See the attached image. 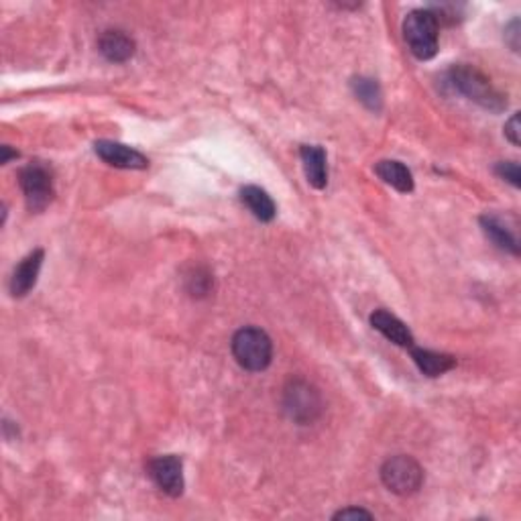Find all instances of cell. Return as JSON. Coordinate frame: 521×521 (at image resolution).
Wrapping results in <instances>:
<instances>
[{
  "mask_svg": "<svg viewBox=\"0 0 521 521\" xmlns=\"http://www.w3.org/2000/svg\"><path fill=\"white\" fill-rule=\"evenodd\" d=\"M448 84L458 94L467 96L469 100L477 102L478 107L491 110V113H501L507 108V99L499 90L491 84V80L477 67L458 64L448 69Z\"/></svg>",
  "mask_w": 521,
  "mask_h": 521,
  "instance_id": "cell-1",
  "label": "cell"
},
{
  "mask_svg": "<svg viewBox=\"0 0 521 521\" xmlns=\"http://www.w3.org/2000/svg\"><path fill=\"white\" fill-rule=\"evenodd\" d=\"M233 354L245 371L261 373L273 360V343L265 330L245 326L233 336Z\"/></svg>",
  "mask_w": 521,
  "mask_h": 521,
  "instance_id": "cell-2",
  "label": "cell"
},
{
  "mask_svg": "<svg viewBox=\"0 0 521 521\" xmlns=\"http://www.w3.org/2000/svg\"><path fill=\"white\" fill-rule=\"evenodd\" d=\"M438 25L436 17L428 9H415L404 20V39L415 58L422 61L432 59L438 53Z\"/></svg>",
  "mask_w": 521,
  "mask_h": 521,
  "instance_id": "cell-3",
  "label": "cell"
},
{
  "mask_svg": "<svg viewBox=\"0 0 521 521\" xmlns=\"http://www.w3.org/2000/svg\"><path fill=\"white\" fill-rule=\"evenodd\" d=\"M283 409L300 426L316 422L322 414V395L305 379H291L283 389Z\"/></svg>",
  "mask_w": 521,
  "mask_h": 521,
  "instance_id": "cell-4",
  "label": "cell"
},
{
  "mask_svg": "<svg viewBox=\"0 0 521 521\" xmlns=\"http://www.w3.org/2000/svg\"><path fill=\"white\" fill-rule=\"evenodd\" d=\"M381 481L385 487L399 497H407L418 493L423 485V469L412 456L398 454L391 456L381 467Z\"/></svg>",
  "mask_w": 521,
  "mask_h": 521,
  "instance_id": "cell-5",
  "label": "cell"
},
{
  "mask_svg": "<svg viewBox=\"0 0 521 521\" xmlns=\"http://www.w3.org/2000/svg\"><path fill=\"white\" fill-rule=\"evenodd\" d=\"M19 186L31 212H43L53 202V173L43 163H29L19 171Z\"/></svg>",
  "mask_w": 521,
  "mask_h": 521,
  "instance_id": "cell-6",
  "label": "cell"
},
{
  "mask_svg": "<svg viewBox=\"0 0 521 521\" xmlns=\"http://www.w3.org/2000/svg\"><path fill=\"white\" fill-rule=\"evenodd\" d=\"M147 475L165 495L179 497L184 493V461L176 454L151 458L147 462Z\"/></svg>",
  "mask_w": 521,
  "mask_h": 521,
  "instance_id": "cell-7",
  "label": "cell"
},
{
  "mask_svg": "<svg viewBox=\"0 0 521 521\" xmlns=\"http://www.w3.org/2000/svg\"><path fill=\"white\" fill-rule=\"evenodd\" d=\"M96 155H99L104 163L113 165L118 170H147L149 159L138 153L137 149L129 147V145L114 143V141H96L94 145Z\"/></svg>",
  "mask_w": 521,
  "mask_h": 521,
  "instance_id": "cell-8",
  "label": "cell"
},
{
  "mask_svg": "<svg viewBox=\"0 0 521 521\" xmlns=\"http://www.w3.org/2000/svg\"><path fill=\"white\" fill-rule=\"evenodd\" d=\"M43 259H45L43 249H35L33 253L27 255L25 259L19 263L15 271H12V277L9 283L12 297H25L35 288L41 265H43Z\"/></svg>",
  "mask_w": 521,
  "mask_h": 521,
  "instance_id": "cell-9",
  "label": "cell"
},
{
  "mask_svg": "<svg viewBox=\"0 0 521 521\" xmlns=\"http://www.w3.org/2000/svg\"><path fill=\"white\" fill-rule=\"evenodd\" d=\"M371 326L377 332H381L389 343L404 346V349H412L414 335L401 320L387 310H375L371 314Z\"/></svg>",
  "mask_w": 521,
  "mask_h": 521,
  "instance_id": "cell-10",
  "label": "cell"
},
{
  "mask_svg": "<svg viewBox=\"0 0 521 521\" xmlns=\"http://www.w3.org/2000/svg\"><path fill=\"white\" fill-rule=\"evenodd\" d=\"M99 51L113 64H124L133 58L137 51L135 39L124 31L108 29L100 35L99 39Z\"/></svg>",
  "mask_w": 521,
  "mask_h": 521,
  "instance_id": "cell-11",
  "label": "cell"
},
{
  "mask_svg": "<svg viewBox=\"0 0 521 521\" xmlns=\"http://www.w3.org/2000/svg\"><path fill=\"white\" fill-rule=\"evenodd\" d=\"M300 157L304 163V173L308 184L314 190H324L328 186V163H326V151L318 145H302Z\"/></svg>",
  "mask_w": 521,
  "mask_h": 521,
  "instance_id": "cell-12",
  "label": "cell"
},
{
  "mask_svg": "<svg viewBox=\"0 0 521 521\" xmlns=\"http://www.w3.org/2000/svg\"><path fill=\"white\" fill-rule=\"evenodd\" d=\"M481 228L485 236H487L497 249H501L505 253H511L513 257L519 255V242L516 239V234L505 226V222L501 218L493 217V214H485V217H481Z\"/></svg>",
  "mask_w": 521,
  "mask_h": 521,
  "instance_id": "cell-13",
  "label": "cell"
},
{
  "mask_svg": "<svg viewBox=\"0 0 521 521\" xmlns=\"http://www.w3.org/2000/svg\"><path fill=\"white\" fill-rule=\"evenodd\" d=\"M241 202L251 210L253 217L261 222H271L277 214L273 198L259 186H245L241 190Z\"/></svg>",
  "mask_w": 521,
  "mask_h": 521,
  "instance_id": "cell-14",
  "label": "cell"
},
{
  "mask_svg": "<svg viewBox=\"0 0 521 521\" xmlns=\"http://www.w3.org/2000/svg\"><path fill=\"white\" fill-rule=\"evenodd\" d=\"M375 173L383 179L387 186L395 187V190L401 193H412L414 192V176L404 163L395 162V159H383L375 165Z\"/></svg>",
  "mask_w": 521,
  "mask_h": 521,
  "instance_id": "cell-15",
  "label": "cell"
},
{
  "mask_svg": "<svg viewBox=\"0 0 521 521\" xmlns=\"http://www.w3.org/2000/svg\"><path fill=\"white\" fill-rule=\"evenodd\" d=\"M412 359L418 365V369L428 375V377H440V375L448 373L456 367V359L444 352H434L428 349H415L412 346Z\"/></svg>",
  "mask_w": 521,
  "mask_h": 521,
  "instance_id": "cell-16",
  "label": "cell"
},
{
  "mask_svg": "<svg viewBox=\"0 0 521 521\" xmlns=\"http://www.w3.org/2000/svg\"><path fill=\"white\" fill-rule=\"evenodd\" d=\"M351 88L359 102H363L373 113H381V108H383V92H381L377 80L367 78V75H357V78H352Z\"/></svg>",
  "mask_w": 521,
  "mask_h": 521,
  "instance_id": "cell-17",
  "label": "cell"
},
{
  "mask_svg": "<svg viewBox=\"0 0 521 521\" xmlns=\"http://www.w3.org/2000/svg\"><path fill=\"white\" fill-rule=\"evenodd\" d=\"M184 281H186L187 294H190L192 297L210 296V291L214 288V277L210 273V269L204 265H193L187 269Z\"/></svg>",
  "mask_w": 521,
  "mask_h": 521,
  "instance_id": "cell-18",
  "label": "cell"
},
{
  "mask_svg": "<svg viewBox=\"0 0 521 521\" xmlns=\"http://www.w3.org/2000/svg\"><path fill=\"white\" fill-rule=\"evenodd\" d=\"M495 173L505 182H509L513 187L521 186V176H519V163L516 162H501L495 165Z\"/></svg>",
  "mask_w": 521,
  "mask_h": 521,
  "instance_id": "cell-19",
  "label": "cell"
},
{
  "mask_svg": "<svg viewBox=\"0 0 521 521\" xmlns=\"http://www.w3.org/2000/svg\"><path fill=\"white\" fill-rule=\"evenodd\" d=\"M505 43L516 53L519 51V19H513L511 23L505 27Z\"/></svg>",
  "mask_w": 521,
  "mask_h": 521,
  "instance_id": "cell-20",
  "label": "cell"
},
{
  "mask_svg": "<svg viewBox=\"0 0 521 521\" xmlns=\"http://www.w3.org/2000/svg\"><path fill=\"white\" fill-rule=\"evenodd\" d=\"M332 519H373V513L360 509V507H346V509H340L338 513H335Z\"/></svg>",
  "mask_w": 521,
  "mask_h": 521,
  "instance_id": "cell-21",
  "label": "cell"
},
{
  "mask_svg": "<svg viewBox=\"0 0 521 521\" xmlns=\"http://www.w3.org/2000/svg\"><path fill=\"white\" fill-rule=\"evenodd\" d=\"M505 137L519 147V114H513L509 121L505 122Z\"/></svg>",
  "mask_w": 521,
  "mask_h": 521,
  "instance_id": "cell-22",
  "label": "cell"
},
{
  "mask_svg": "<svg viewBox=\"0 0 521 521\" xmlns=\"http://www.w3.org/2000/svg\"><path fill=\"white\" fill-rule=\"evenodd\" d=\"M17 157H19V151H12L9 147V145H4V147H3V157H0V163L6 165V163L11 162V159H17Z\"/></svg>",
  "mask_w": 521,
  "mask_h": 521,
  "instance_id": "cell-23",
  "label": "cell"
}]
</instances>
